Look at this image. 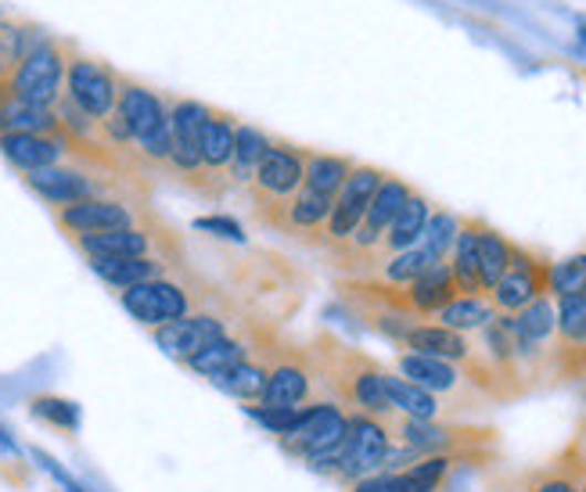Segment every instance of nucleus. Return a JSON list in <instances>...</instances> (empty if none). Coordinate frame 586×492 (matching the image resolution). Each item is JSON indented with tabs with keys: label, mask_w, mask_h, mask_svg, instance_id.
<instances>
[{
	"label": "nucleus",
	"mask_w": 586,
	"mask_h": 492,
	"mask_svg": "<svg viewBox=\"0 0 586 492\" xmlns=\"http://www.w3.org/2000/svg\"><path fill=\"white\" fill-rule=\"evenodd\" d=\"M306 349H310L313 370H317L327 399H335L346 414H364V417H378V421H389L393 407H389V392H385L389 367H381L375 356H367L364 349H356V345L327 335V331L313 338Z\"/></svg>",
	"instance_id": "1"
},
{
	"label": "nucleus",
	"mask_w": 586,
	"mask_h": 492,
	"mask_svg": "<svg viewBox=\"0 0 586 492\" xmlns=\"http://www.w3.org/2000/svg\"><path fill=\"white\" fill-rule=\"evenodd\" d=\"M116 295H119V306L130 313L145 331H159V327L174 324V321H180V316H188L195 310H206V306L223 302L220 287L212 281H206L198 270H191V263L169 270L155 281L134 284V287H126V292H116Z\"/></svg>",
	"instance_id": "2"
},
{
	"label": "nucleus",
	"mask_w": 586,
	"mask_h": 492,
	"mask_svg": "<svg viewBox=\"0 0 586 492\" xmlns=\"http://www.w3.org/2000/svg\"><path fill=\"white\" fill-rule=\"evenodd\" d=\"M116 112L130 126L140 163L151 169H166L169 166V94L151 91L148 83L119 72Z\"/></svg>",
	"instance_id": "3"
},
{
	"label": "nucleus",
	"mask_w": 586,
	"mask_h": 492,
	"mask_svg": "<svg viewBox=\"0 0 586 492\" xmlns=\"http://www.w3.org/2000/svg\"><path fill=\"white\" fill-rule=\"evenodd\" d=\"M209 105L195 97H174L169 94V166L174 172L198 195L217 198L223 195V184L212 180L202 166V126H206Z\"/></svg>",
	"instance_id": "4"
},
{
	"label": "nucleus",
	"mask_w": 586,
	"mask_h": 492,
	"mask_svg": "<svg viewBox=\"0 0 586 492\" xmlns=\"http://www.w3.org/2000/svg\"><path fill=\"white\" fill-rule=\"evenodd\" d=\"M393 370L399 378H407L410 385L425 388L428 396H436L439 402H447V407L457 414V421H471V417H479L490 410V399H485L471 378L461 370L447 364V359H436V356H421V353H399Z\"/></svg>",
	"instance_id": "5"
},
{
	"label": "nucleus",
	"mask_w": 586,
	"mask_h": 492,
	"mask_svg": "<svg viewBox=\"0 0 586 492\" xmlns=\"http://www.w3.org/2000/svg\"><path fill=\"white\" fill-rule=\"evenodd\" d=\"M83 259H169V263H188V249L174 227L155 220L108 234H83L69 238Z\"/></svg>",
	"instance_id": "6"
},
{
	"label": "nucleus",
	"mask_w": 586,
	"mask_h": 492,
	"mask_svg": "<svg viewBox=\"0 0 586 492\" xmlns=\"http://www.w3.org/2000/svg\"><path fill=\"white\" fill-rule=\"evenodd\" d=\"M346 431H349V414L335 399H313L289 436L278 439V446L292 460H303L313 471H321L338 457L342 442H346Z\"/></svg>",
	"instance_id": "7"
},
{
	"label": "nucleus",
	"mask_w": 586,
	"mask_h": 492,
	"mask_svg": "<svg viewBox=\"0 0 586 492\" xmlns=\"http://www.w3.org/2000/svg\"><path fill=\"white\" fill-rule=\"evenodd\" d=\"M389 436L396 446H407V450L432 457V453H485L490 446H496V431L485 425H471V421H410V417L393 414L389 421Z\"/></svg>",
	"instance_id": "8"
},
{
	"label": "nucleus",
	"mask_w": 586,
	"mask_h": 492,
	"mask_svg": "<svg viewBox=\"0 0 586 492\" xmlns=\"http://www.w3.org/2000/svg\"><path fill=\"white\" fill-rule=\"evenodd\" d=\"M238 324H241L238 310H231L227 302H217V306L195 310V313L180 316V321H174V324L151 331V338L169 359H174V364L184 367V364H191L198 353H206L212 342L231 335Z\"/></svg>",
	"instance_id": "9"
},
{
	"label": "nucleus",
	"mask_w": 586,
	"mask_h": 492,
	"mask_svg": "<svg viewBox=\"0 0 586 492\" xmlns=\"http://www.w3.org/2000/svg\"><path fill=\"white\" fill-rule=\"evenodd\" d=\"M54 223L62 234L83 238V234H108V230H126L140 223H155V216L140 198H123V195H105V198H83L73 206L51 209Z\"/></svg>",
	"instance_id": "10"
},
{
	"label": "nucleus",
	"mask_w": 586,
	"mask_h": 492,
	"mask_svg": "<svg viewBox=\"0 0 586 492\" xmlns=\"http://www.w3.org/2000/svg\"><path fill=\"white\" fill-rule=\"evenodd\" d=\"M389 450H393V436H389V428H385V421L364 417V414H349L346 442H342V450L332 464L321 468V474H327V479H335L342 485H353V482L367 479V474H378Z\"/></svg>",
	"instance_id": "11"
},
{
	"label": "nucleus",
	"mask_w": 586,
	"mask_h": 492,
	"mask_svg": "<svg viewBox=\"0 0 586 492\" xmlns=\"http://www.w3.org/2000/svg\"><path fill=\"white\" fill-rule=\"evenodd\" d=\"M65 97L83 108L91 119H108L119 101V72L102 57L83 54L76 43L65 51Z\"/></svg>",
	"instance_id": "12"
},
{
	"label": "nucleus",
	"mask_w": 586,
	"mask_h": 492,
	"mask_svg": "<svg viewBox=\"0 0 586 492\" xmlns=\"http://www.w3.org/2000/svg\"><path fill=\"white\" fill-rule=\"evenodd\" d=\"M321 392H324V388H321L317 370H313L310 349H306V345L284 342L278 359H274V367H270V378L263 385L260 407H270V410L310 407L313 399H327Z\"/></svg>",
	"instance_id": "13"
},
{
	"label": "nucleus",
	"mask_w": 586,
	"mask_h": 492,
	"mask_svg": "<svg viewBox=\"0 0 586 492\" xmlns=\"http://www.w3.org/2000/svg\"><path fill=\"white\" fill-rule=\"evenodd\" d=\"M381 180H385V169L356 163L349 180L342 184V191L335 195V206H332V216H327V223L306 244H313V249H332V252L342 249V244L353 238V230L360 227L364 212H367Z\"/></svg>",
	"instance_id": "14"
},
{
	"label": "nucleus",
	"mask_w": 586,
	"mask_h": 492,
	"mask_svg": "<svg viewBox=\"0 0 586 492\" xmlns=\"http://www.w3.org/2000/svg\"><path fill=\"white\" fill-rule=\"evenodd\" d=\"M303 177H306V148H299L292 140L270 137V148L249 184L252 212H263L270 206L289 201L303 187Z\"/></svg>",
	"instance_id": "15"
},
{
	"label": "nucleus",
	"mask_w": 586,
	"mask_h": 492,
	"mask_svg": "<svg viewBox=\"0 0 586 492\" xmlns=\"http://www.w3.org/2000/svg\"><path fill=\"white\" fill-rule=\"evenodd\" d=\"M65 51H69V40L48 36L33 54H25V62L15 69V76L8 80V91L19 101H30V105L54 108L59 97L65 94Z\"/></svg>",
	"instance_id": "16"
},
{
	"label": "nucleus",
	"mask_w": 586,
	"mask_h": 492,
	"mask_svg": "<svg viewBox=\"0 0 586 492\" xmlns=\"http://www.w3.org/2000/svg\"><path fill=\"white\" fill-rule=\"evenodd\" d=\"M410 191H414V187L407 180H399V177H393V172H385V180L378 184L375 198H370V206L364 212L360 227L353 230V238L342 244V249H335L338 259H342V266H360L364 259L375 255V249H378L381 238H385V230H389V223L396 220V212L404 209V201L410 198Z\"/></svg>",
	"instance_id": "17"
},
{
	"label": "nucleus",
	"mask_w": 586,
	"mask_h": 492,
	"mask_svg": "<svg viewBox=\"0 0 586 492\" xmlns=\"http://www.w3.org/2000/svg\"><path fill=\"white\" fill-rule=\"evenodd\" d=\"M547 270H551V259H543L540 252L525 249V244H511V263L504 270V278H500L490 287V299L496 313L514 316L519 310H525L529 302H536L540 295H551L547 292Z\"/></svg>",
	"instance_id": "18"
},
{
	"label": "nucleus",
	"mask_w": 586,
	"mask_h": 492,
	"mask_svg": "<svg viewBox=\"0 0 586 492\" xmlns=\"http://www.w3.org/2000/svg\"><path fill=\"white\" fill-rule=\"evenodd\" d=\"M281 345H284V338L260 324V338H255L252 353L241 359V364H234L231 370L217 374V378H212V385H217L220 392H227L231 399L245 402V407H249V402H260L263 385L270 378V367H274Z\"/></svg>",
	"instance_id": "19"
},
{
	"label": "nucleus",
	"mask_w": 586,
	"mask_h": 492,
	"mask_svg": "<svg viewBox=\"0 0 586 492\" xmlns=\"http://www.w3.org/2000/svg\"><path fill=\"white\" fill-rule=\"evenodd\" d=\"M0 155H4L19 172L80 163L73 140H69L65 134H4L0 137Z\"/></svg>",
	"instance_id": "20"
},
{
	"label": "nucleus",
	"mask_w": 586,
	"mask_h": 492,
	"mask_svg": "<svg viewBox=\"0 0 586 492\" xmlns=\"http://www.w3.org/2000/svg\"><path fill=\"white\" fill-rule=\"evenodd\" d=\"M428 216H432V206H428V198L421 191H410V198L404 201V209L396 212V220L389 223V230H385L381 244L375 249V255L367 259L370 266H381L385 259H393L399 252L414 249V244L421 241L425 227H428Z\"/></svg>",
	"instance_id": "21"
},
{
	"label": "nucleus",
	"mask_w": 586,
	"mask_h": 492,
	"mask_svg": "<svg viewBox=\"0 0 586 492\" xmlns=\"http://www.w3.org/2000/svg\"><path fill=\"white\" fill-rule=\"evenodd\" d=\"M457 295L461 292H457L450 263H436L425 278L404 287V313L414 316V321H428V316H436L439 310H447Z\"/></svg>",
	"instance_id": "22"
},
{
	"label": "nucleus",
	"mask_w": 586,
	"mask_h": 492,
	"mask_svg": "<svg viewBox=\"0 0 586 492\" xmlns=\"http://www.w3.org/2000/svg\"><path fill=\"white\" fill-rule=\"evenodd\" d=\"M255 338H260V324H252V321H241L231 335L220 338V342H212L206 353H198L191 364H184L191 374H198V378H217V374L223 370H231L234 364H241L249 353H252V345Z\"/></svg>",
	"instance_id": "23"
},
{
	"label": "nucleus",
	"mask_w": 586,
	"mask_h": 492,
	"mask_svg": "<svg viewBox=\"0 0 586 492\" xmlns=\"http://www.w3.org/2000/svg\"><path fill=\"white\" fill-rule=\"evenodd\" d=\"M234 129H238V115L223 108H209L202 126V166L220 184H227V166H231V155H234Z\"/></svg>",
	"instance_id": "24"
},
{
	"label": "nucleus",
	"mask_w": 586,
	"mask_h": 492,
	"mask_svg": "<svg viewBox=\"0 0 586 492\" xmlns=\"http://www.w3.org/2000/svg\"><path fill=\"white\" fill-rule=\"evenodd\" d=\"M385 392H389L393 414L399 417H410V421H457V414L447 402H439L436 396H428L425 388L399 378L396 370H389V378H385Z\"/></svg>",
	"instance_id": "25"
},
{
	"label": "nucleus",
	"mask_w": 586,
	"mask_h": 492,
	"mask_svg": "<svg viewBox=\"0 0 586 492\" xmlns=\"http://www.w3.org/2000/svg\"><path fill=\"white\" fill-rule=\"evenodd\" d=\"M87 266L94 270V278H102L108 287L126 292V287L155 281V278H163V273L188 266V263H169V259H87Z\"/></svg>",
	"instance_id": "26"
},
{
	"label": "nucleus",
	"mask_w": 586,
	"mask_h": 492,
	"mask_svg": "<svg viewBox=\"0 0 586 492\" xmlns=\"http://www.w3.org/2000/svg\"><path fill=\"white\" fill-rule=\"evenodd\" d=\"M479 227L482 220H471L461 216V227H457V241L450 249V273L457 281V292L461 295H485L479 284Z\"/></svg>",
	"instance_id": "27"
},
{
	"label": "nucleus",
	"mask_w": 586,
	"mask_h": 492,
	"mask_svg": "<svg viewBox=\"0 0 586 492\" xmlns=\"http://www.w3.org/2000/svg\"><path fill=\"white\" fill-rule=\"evenodd\" d=\"M48 33L33 22L22 19H0V83L15 76V69L25 62V54H33Z\"/></svg>",
	"instance_id": "28"
},
{
	"label": "nucleus",
	"mask_w": 586,
	"mask_h": 492,
	"mask_svg": "<svg viewBox=\"0 0 586 492\" xmlns=\"http://www.w3.org/2000/svg\"><path fill=\"white\" fill-rule=\"evenodd\" d=\"M511 492H579V468H576V446L543 464L536 471H525L522 479H514Z\"/></svg>",
	"instance_id": "29"
},
{
	"label": "nucleus",
	"mask_w": 586,
	"mask_h": 492,
	"mask_svg": "<svg viewBox=\"0 0 586 492\" xmlns=\"http://www.w3.org/2000/svg\"><path fill=\"white\" fill-rule=\"evenodd\" d=\"M266 148H270V137L263 134L260 126L238 123V129H234V155H231V166H227V184L245 187V191H249V184L255 177V169H260Z\"/></svg>",
	"instance_id": "30"
},
{
	"label": "nucleus",
	"mask_w": 586,
	"mask_h": 492,
	"mask_svg": "<svg viewBox=\"0 0 586 492\" xmlns=\"http://www.w3.org/2000/svg\"><path fill=\"white\" fill-rule=\"evenodd\" d=\"M353 158L349 155H332V151H310L306 148V177L303 184L313 187V191H321V195H338L342 191V184L349 180V172H353Z\"/></svg>",
	"instance_id": "31"
},
{
	"label": "nucleus",
	"mask_w": 586,
	"mask_h": 492,
	"mask_svg": "<svg viewBox=\"0 0 586 492\" xmlns=\"http://www.w3.org/2000/svg\"><path fill=\"white\" fill-rule=\"evenodd\" d=\"M496 316L493 302L485 295H457L447 310L436 313V324L461 331V335H479V331Z\"/></svg>",
	"instance_id": "32"
},
{
	"label": "nucleus",
	"mask_w": 586,
	"mask_h": 492,
	"mask_svg": "<svg viewBox=\"0 0 586 492\" xmlns=\"http://www.w3.org/2000/svg\"><path fill=\"white\" fill-rule=\"evenodd\" d=\"M511 244L500 230L493 227H479V284H482V292L490 295V287L504 278V270L511 263Z\"/></svg>",
	"instance_id": "33"
},
{
	"label": "nucleus",
	"mask_w": 586,
	"mask_h": 492,
	"mask_svg": "<svg viewBox=\"0 0 586 492\" xmlns=\"http://www.w3.org/2000/svg\"><path fill=\"white\" fill-rule=\"evenodd\" d=\"M436 263H442V259H436L432 252L425 249V244H414V249L399 252V255H393V259H385L381 266H375V270H378V278H375V281L407 287V284L418 281V278H425V273L432 270Z\"/></svg>",
	"instance_id": "34"
},
{
	"label": "nucleus",
	"mask_w": 586,
	"mask_h": 492,
	"mask_svg": "<svg viewBox=\"0 0 586 492\" xmlns=\"http://www.w3.org/2000/svg\"><path fill=\"white\" fill-rule=\"evenodd\" d=\"M586 287V252H576L562 259V263H551L547 270V292L554 299H568V295H579Z\"/></svg>",
	"instance_id": "35"
},
{
	"label": "nucleus",
	"mask_w": 586,
	"mask_h": 492,
	"mask_svg": "<svg viewBox=\"0 0 586 492\" xmlns=\"http://www.w3.org/2000/svg\"><path fill=\"white\" fill-rule=\"evenodd\" d=\"M457 227H461V216H453L447 209H432V216H428V227L418 244H425L428 252H432L436 259H442L447 263L450 259V249L457 241Z\"/></svg>",
	"instance_id": "36"
},
{
	"label": "nucleus",
	"mask_w": 586,
	"mask_h": 492,
	"mask_svg": "<svg viewBox=\"0 0 586 492\" xmlns=\"http://www.w3.org/2000/svg\"><path fill=\"white\" fill-rule=\"evenodd\" d=\"M30 414L36 417V421L51 425V428L69 431V436L80 428V407L73 399H62V396H36V399H30Z\"/></svg>",
	"instance_id": "37"
},
{
	"label": "nucleus",
	"mask_w": 586,
	"mask_h": 492,
	"mask_svg": "<svg viewBox=\"0 0 586 492\" xmlns=\"http://www.w3.org/2000/svg\"><path fill=\"white\" fill-rule=\"evenodd\" d=\"M349 492H396V474L393 471H378V474H367V479L353 482Z\"/></svg>",
	"instance_id": "38"
},
{
	"label": "nucleus",
	"mask_w": 586,
	"mask_h": 492,
	"mask_svg": "<svg viewBox=\"0 0 586 492\" xmlns=\"http://www.w3.org/2000/svg\"><path fill=\"white\" fill-rule=\"evenodd\" d=\"M33 457H36L40 464H44V468H48V471L54 474V479H59L69 492H83V485H80V482L73 479V474H69V471H62V468H59V460H54V457H48L44 450H33Z\"/></svg>",
	"instance_id": "39"
},
{
	"label": "nucleus",
	"mask_w": 586,
	"mask_h": 492,
	"mask_svg": "<svg viewBox=\"0 0 586 492\" xmlns=\"http://www.w3.org/2000/svg\"><path fill=\"white\" fill-rule=\"evenodd\" d=\"M195 227H202V230H220L223 238H234V241L245 238V234H241V227H238L234 220H227V216H206V220H198Z\"/></svg>",
	"instance_id": "40"
},
{
	"label": "nucleus",
	"mask_w": 586,
	"mask_h": 492,
	"mask_svg": "<svg viewBox=\"0 0 586 492\" xmlns=\"http://www.w3.org/2000/svg\"><path fill=\"white\" fill-rule=\"evenodd\" d=\"M576 468H579V492H586V446H576Z\"/></svg>",
	"instance_id": "41"
},
{
	"label": "nucleus",
	"mask_w": 586,
	"mask_h": 492,
	"mask_svg": "<svg viewBox=\"0 0 586 492\" xmlns=\"http://www.w3.org/2000/svg\"><path fill=\"white\" fill-rule=\"evenodd\" d=\"M0 446H8V450H15V442H11V439L4 436V431H0Z\"/></svg>",
	"instance_id": "42"
},
{
	"label": "nucleus",
	"mask_w": 586,
	"mask_h": 492,
	"mask_svg": "<svg viewBox=\"0 0 586 492\" xmlns=\"http://www.w3.org/2000/svg\"><path fill=\"white\" fill-rule=\"evenodd\" d=\"M432 492H447V489H432Z\"/></svg>",
	"instance_id": "43"
},
{
	"label": "nucleus",
	"mask_w": 586,
	"mask_h": 492,
	"mask_svg": "<svg viewBox=\"0 0 586 492\" xmlns=\"http://www.w3.org/2000/svg\"><path fill=\"white\" fill-rule=\"evenodd\" d=\"M0 19H4V14H0Z\"/></svg>",
	"instance_id": "44"
}]
</instances>
